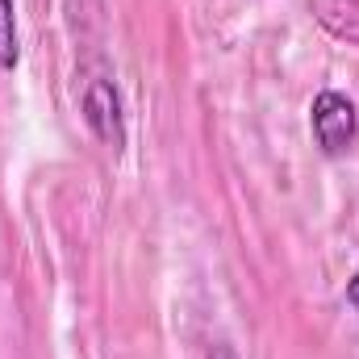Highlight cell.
<instances>
[{"instance_id":"cell-3","label":"cell","mask_w":359,"mask_h":359,"mask_svg":"<svg viewBox=\"0 0 359 359\" xmlns=\"http://www.w3.org/2000/svg\"><path fill=\"white\" fill-rule=\"evenodd\" d=\"M21 59V34H17V0H0V72H13Z\"/></svg>"},{"instance_id":"cell-2","label":"cell","mask_w":359,"mask_h":359,"mask_svg":"<svg viewBox=\"0 0 359 359\" xmlns=\"http://www.w3.org/2000/svg\"><path fill=\"white\" fill-rule=\"evenodd\" d=\"M309 126H313V142L322 147V155H343L351 151L359 134V113L355 100L334 88H322L309 104Z\"/></svg>"},{"instance_id":"cell-5","label":"cell","mask_w":359,"mask_h":359,"mask_svg":"<svg viewBox=\"0 0 359 359\" xmlns=\"http://www.w3.org/2000/svg\"><path fill=\"white\" fill-rule=\"evenodd\" d=\"M209 359H238V355H234V347H226V343H217V347L209 351Z\"/></svg>"},{"instance_id":"cell-1","label":"cell","mask_w":359,"mask_h":359,"mask_svg":"<svg viewBox=\"0 0 359 359\" xmlns=\"http://www.w3.org/2000/svg\"><path fill=\"white\" fill-rule=\"evenodd\" d=\"M80 113H84L88 130L113 151V155L126 147V109H121V92H117V80H113L104 67L88 72L84 92H80Z\"/></svg>"},{"instance_id":"cell-4","label":"cell","mask_w":359,"mask_h":359,"mask_svg":"<svg viewBox=\"0 0 359 359\" xmlns=\"http://www.w3.org/2000/svg\"><path fill=\"white\" fill-rule=\"evenodd\" d=\"M347 305H351V309L359 313V271L351 276V280H347Z\"/></svg>"}]
</instances>
